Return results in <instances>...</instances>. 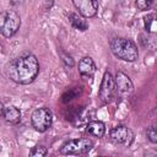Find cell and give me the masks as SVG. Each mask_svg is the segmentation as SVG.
Returning <instances> with one entry per match:
<instances>
[{"mask_svg": "<svg viewBox=\"0 0 157 157\" xmlns=\"http://www.w3.org/2000/svg\"><path fill=\"white\" fill-rule=\"evenodd\" d=\"M6 74L11 81L18 85H29L39 74V61L29 52L21 53L7 64Z\"/></svg>", "mask_w": 157, "mask_h": 157, "instance_id": "obj_1", "label": "cell"}, {"mask_svg": "<svg viewBox=\"0 0 157 157\" xmlns=\"http://www.w3.org/2000/svg\"><path fill=\"white\" fill-rule=\"evenodd\" d=\"M110 50L113 55L123 61L134 63L139 58V49L137 45L128 38L121 37H114L110 39Z\"/></svg>", "mask_w": 157, "mask_h": 157, "instance_id": "obj_2", "label": "cell"}, {"mask_svg": "<svg viewBox=\"0 0 157 157\" xmlns=\"http://www.w3.org/2000/svg\"><path fill=\"white\" fill-rule=\"evenodd\" d=\"M93 148V142L88 137H78L66 141L59 150L60 155H83Z\"/></svg>", "mask_w": 157, "mask_h": 157, "instance_id": "obj_3", "label": "cell"}, {"mask_svg": "<svg viewBox=\"0 0 157 157\" xmlns=\"http://www.w3.org/2000/svg\"><path fill=\"white\" fill-rule=\"evenodd\" d=\"M31 124L38 132H45L53 124V113L48 107H40L33 110Z\"/></svg>", "mask_w": 157, "mask_h": 157, "instance_id": "obj_4", "label": "cell"}, {"mask_svg": "<svg viewBox=\"0 0 157 157\" xmlns=\"http://www.w3.org/2000/svg\"><path fill=\"white\" fill-rule=\"evenodd\" d=\"M21 27V17L20 15L13 10H7L2 13L1 20V34L5 38H10L13 34L17 33V31Z\"/></svg>", "mask_w": 157, "mask_h": 157, "instance_id": "obj_5", "label": "cell"}, {"mask_svg": "<svg viewBox=\"0 0 157 157\" xmlns=\"http://www.w3.org/2000/svg\"><path fill=\"white\" fill-rule=\"evenodd\" d=\"M117 93V88H115V80L112 76V74L109 71H105L99 86V91H98V98L101 99V102L103 104H107L109 102H112V99L114 98Z\"/></svg>", "mask_w": 157, "mask_h": 157, "instance_id": "obj_6", "label": "cell"}, {"mask_svg": "<svg viewBox=\"0 0 157 157\" xmlns=\"http://www.w3.org/2000/svg\"><path fill=\"white\" fill-rule=\"evenodd\" d=\"M109 137L115 145L130 146L134 141V132L125 125H118L110 129Z\"/></svg>", "mask_w": 157, "mask_h": 157, "instance_id": "obj_7", "label": "cell"}, {"mask_svg": "<svg viewBox=\"0 0 157 157\" xmlns=\"http://www.w3.org/2000/svg\"><path fill=\"white\" fill-rule=\"evenodd\" d=\"M74 6L81 16L85 18H91L97 15L98 11V0H72Z\"/></svg>", "mask_w": 157, "mask_h": 157, "instance_id": "obj_8", "label": "cell"}, {"mask_svg": "<svg viewBox=\"0 0 157 157\" xmlns=\"http://www.w3.org/2000/svg\"><path fill=\"white\" fill-rule=\"evenodd\" d=\"M115 88H117V93H120L123 96H129L130 93H132L134 91V83L130 80V77L123 72V71H118L115 74Z\"/></svg>", "mask_w": 157, "mask_h": 157, "instance_id": "obj_9", "label": "cell"}, {"mask_svg": "<svg viewBox=\"0 0 157 157\" xmlns=\"http://www.w3.org/2000/svg\"><path fill=\"white\" fill-rule=\"evenodd\" d=\"M77 67H78L80 75L82 77H86V78H92L97 71V66H96V64L91 56H83L78 61Z\"/></svg>", "mask_w": 157, "mask_h": 157, "instance_id": "obj_10", "label": "cell"}, {"mask_svg": "<svg viewBox=\"0 0 157 157\" xmlns=\"http://www.w3.org/2000/svg\"><path fill=\"white\" fill-rule=\"evenodd\" d=\"M1 115L9 124H17L21 120V110L15 105H4L1 109Z\"/></svg>", "mask_w": 157, "mask_h": 157, "instance_id": "obj_11", "label": "cell"}, {"mask_svg": "<svg viewBox=\"0 0 157 157\" xmlns=\"http://www.w3.org/2000/svg\"><path fill=\"white\" fill-rule=\"evenodd\" d=\"M86 132L93 137L102 139L105 134V124L101 120H91L86 124Z\"/></svg>", "mask_w": 157, "mask_h": 157, "instance_id": "obj_12", "label": "cell"}, {"mask_svg": "<svg viewBox=\"0 0 157 157\" xmlns=\"http://www.w3.org/2000/svg\"><path fill=\"white\" fill-rule=\"evenodd\" d=\"M67 18H69V22L71 23V26L75 29H78L81 32H85V31L88 29V22L85 20L83 16H81L78 13H75V12H70L67 15Z\"/></svg>", "mask_w": 157, "mask_h": 157, "instance_id": "obj_13", "label": "cell"}, {"mask_svg": "<svg viewBox=\"0 0 157 157\" xmlns=\"http://www.w3.org/2000/svg\"><path fill=\"white\" fill-rule=\"evenodd\" d=\"M145 21V28L147 32H157V15L156 13H148L144 17Z\"/></svg>", "mask_w": 157, "mask_h": 157, "instance_id": "obj_14", "label": "cell"}, {"mask_svg": "<svg viewBox=\"0 0 157 157\" xmlns=\"http://www.w3.org/2000/svg\"><path fill=\"white\" fill-rule=\"evenodd\" d=\"M81 91H82V87H75V88H70V90L65 91L63 93V96H61V102L63 103L71 102L72 99H75V98H77L80 96Z\"/></svg>", "mask_w": 157, "mask_h": 157, "instance_id": "obj_15", "label": "cell"}, {"mask_svg": "<svg viewBox=\"0 0 157 157\" xmlns=\"http://www.w3.org/2000/svg\"><path fill=\"white\" fill-rule=\"evenodd\" d=\"M48 155V148L43 145H37L29 151V156L32 157H44Z\"/></svg>", "mask_w": 157, "mask_h": 157, "instance_id": "obj_16", "label": "cell"}, {"mask_svg": "<svg viewBox=\"0 0 157 157\" xmlns=\"http://www.w3.org/2000/svg\"><path fill=\"white\" fill-rule=\"evenodd\" d=\"M146 136H147V139H148L150 142H152V144H157V123L152 124V125L147 129V131H146Z\"/></svg>", "mask_w": 157, "mask_h": 157, "instance_id": "obj_17", "label": "cell"}, {"mask_svg": "<svg viewBox=\"0 0 157 157\" xmlns=\"http://www.w3.org/2000/svg\"><path fill=\"white\" fill-rule=\"evenodd\" d=\"M153 2L155 0H135V6L140 11H146L152 6Z\"/></svg>", "mask_w": 157, "mask_h": 157, "instance_id": "obj_18", "label": "cell"}, {"mask_svg": "<svg viewBox=\"0 0 157 157\" xmlns=\"http://www.w3.org/2000/svg\"><path fill=\"white\" fill-rule=\"evenodd\" d=\"M59 56L61 58V60H63V63L66 65V66H69V67H72L74 65H75V61H74V59H72V56L71 55H69L66 52H64V50H59Z\"/></svg>", "mask_w": 157, "mask_h": 157, "instance_id": "obj_19", "label": "cell"}, {"mask_svg": "<svg viewBox=\"0 0 157 157\" xmlns=\"http://www.w3.org/2000/svg\"><path fill=\"white\" fill-rule=\"evenodd\" d=\"M23 1H25V0H10V4L13 5V6H18V5L23 4Z\"/></svg>", "mask_w": 157, "mask_h": 157, "instance_id": "obj_20", "label": "cell"}]
</instances>
